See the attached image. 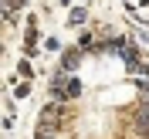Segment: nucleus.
Listing matches in <instances>:
<instances>
[{"mask_svg": "<svg viewBox=\"0 0 149 139\" xmlns=\"http://www.w3.org/2000/svg\"><path fill=\"white\" fill-rule=\"evenodd\" d=\"M78 92H81L78 78H58V82H54V95H58V98H74Z\"/></svg>", "mask_w": 149, "mask_h": 139, "instance_id": "f257e3e1", "label": "nucleus"}, {"mask_svg": "<svg viewBox=\"0 0 149 139\" xmlns=\"http://www.w3.org/2000/svg\"><path fill=\"white\" fill-rule=\"evenodd\" d=\"M61 65H65L68 71H71V68H78V51H68V54L61 58Z\"/></svg>", "mask_w": 149, "mask_h": 139, "instance_id": "f03ea898", "label": "nucleus"}, {"mask_svg": "<svg viewBox=\"0 0 149 139\" xmlns=\"http://www.w3.org/2000/svg\"><path fill=\"white\" fill-rule=\"evenodd\" d=\"M139 126H142V129L149 126V105H142V109H139Z\"/></svg>", "mask_w": 149, "mask_h": 139, "instance_id": "7ed1b4c3", "label": "nucleus"}]
</instances>
